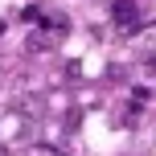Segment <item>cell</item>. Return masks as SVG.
<instances>
[{"label":"cell","instance_id":"obj_1","mask_svg":"<svg viewBox=\"0 0 156 156\" xmlns=\"http://www.w3.org/2000/svg\"><path fill=\"white\" fill-rule=\"evenodd\" d=\"M111 16H115L119 29H136V25H140V8H136V0H115V4H111Z\"/></svg>","mask_w":156,"mask_h":156},{"label":"cell","instance_id":"obj_2","mask_svg":"<svg viewBox=\"0 0 156 156\" xmlns=\"http://www.w3.org/2000/svg\"><path fill=\"white\" fill-rule=\"evenodd\" d=\"M148 66H152V70H156V54H152V58H148Z\"/></svg>","mask_w":156,"mask_h":156}]
</instances>
